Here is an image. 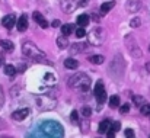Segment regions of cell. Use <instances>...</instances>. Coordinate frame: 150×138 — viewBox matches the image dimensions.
<instances>
[{
    "instance_id": "cell-1",
    "label": "cell",
    "mask_w": 150,
    "mask_h": 138,
    "mask_svg": "<svg viewBox=\"0 0 150 138\" xmlns=\"http://www.w3.org/2000/svg\"><path fill=\"white\" fill-rule=\"evenodd\" d=\"M69 86L76 90V92H82L86 93L91 89V77L85 73H79V74H74L70 80H69Z\"/></svg>"
},
{
    "instance_id": "cell-2",
    "label": "cell",
    "mask_w": 150,
    "mask_h": 138,
    "mask_svg": "<svg viewBox=\"0 0 150 138\" xmlns=\"http://www.w3.org/2000/svg\"><path fill=\"white\" fill-rule=\"evenodd\" d=\"M22 52H23L26 57L34 58V60H44V58H45V54L35 45L34 42H31V41L23 42V45H22Z\"/></svg>"
},
{
    "instance_id": "cell-3",
    "label": "cell",
    "mask_w": 150,
    "mask_h": 138,
    "mask_svg": "<svg viewBox=\"0 0 150 138\" xmlns=\"http://www.w3.org/2000/svg\"><path fill=\"white\" fill-rule=\"evenodd\" d=\"M124 67H125V64H124V61H122V57L118 54V55L112 60V63H111V65H109V74H111L112 77H115V79H120V77L122 76V73H124Z\"/></svg>"
},
{
    "instance_id": "cell-4",
    "label": "cell",
    "mask_w": 150,
    "mask_h": 138,
    "mask_svg": "<svg viewBox=\"0 0 150 138\" xmlns=\"http://www.w3.org/2000/svg\"><path fill=\"white\" fill-rule=\"evenodd\" d=\"M88 41H89V44H92V45H96L99 46L103 44V41H105V37H106V34H105V31L102 29V28H93L89 34H88Z\"/></svg>"
},
{
    "instance_id": "cell-5",
    "label": "cell",
    "mask_w": 150,
    "mask_h": 138,
    "mask_svg": "<svg viewBox=\"0 0 150 138\" xmlns=\"http://www.w3.org/2000/svg\"><path fill=\"white\" fill-rule=\"evenodd\" d=\"M125 46H127V49H128L131 57H134V58H140L142 57V49H140V46H139L137 41L134 39L133 35H127L125 37Z\"/></svg>"
},
{
    "instance_id": "cell-6",
    "label": "cell",
    "mask_w": 150,
    "mask_h": 138,
    "mask_svg": "<svg viewBox=\"0 0 150 138\" xmlns=\"http://www.w3.org/2000/svg\"><path fill=\"white\" fill-rule=\"evenodd\" d=\"M42 130H44V131H50V132H47V135H51V137H54V135L61 137V135H63V128H61V125H58V124H55V122H47V124H44V125H42Z\"/></svg>"
},
{
    "instance_id": "cell-7",
    "label": "cell",
    "mask_w": 150,
    "mask_h": 138,
    "mask_svg": "<svg viewBox=\"0 0 150 138\" xmlns=\"http://www.w3.org/2000/svg\"><path fill=\"white\" fill-rule=\"evenodd\" d=\"M79 6V0H63L61 1V9L66 13H71L76 10V7Z\"/></svg>"
},
{
    "instance_id": "cell-8",
    "label": "cell",
    "mask_w": 150,
    "mask_h": 138,
    "mask_svg": "<svg viewBox=\"0 0 150 138\" xmlns=\"http://www.w3.org/2000/svg\"><path fill=\"white\" fill-rule=\"evenodd\" d=\"M125 9L130 13H137L142 9V0H127L125 1Z\"/></svg>"
},
{
    "instance_id": "cell-9",
    "label": "cell",
    "mask_w": 150,
    "mask_h": 138,
    "mask_svg": "<svg viewBox=\"0 0 150 138\" xmlns=\"http://www.w3.org/2000/svg\"><path fill=\"white\" fill-rule=\"evenodd\" d=\"M28 115H29V109L28 108H22V109L15 111L12 113V119H15V121H23Z\"/></svg>"
},
{
    "instance_id": "cell-10",
    "label": "cell",
    "mask_w": 150,
    "mask_h": 138,
    "mask_svg": "<svg viewBox=\"0 0 150 138\" xmlns=\"http://www.w3.org/2000/svg\"><path fill=\"white\" fill-rule=\"evenodd\" d=\"M15 23H16L15 15H7V16H4L3 20H1V25H3L6 29H12V28L15 26Z\"/></svg>"
},
{
    "instance_id": "cell-11",
    "label": "cell",
    "mask_w": 150,
    "mask_h": 138,
    "mask_svg": "<svg viewBox=\"0 0 150 138\" xmlns=\"http://www.w3.org/2000/svg\"><path fill=\"white\" fill-rule=\"evenodd\" d=\"M16 28H18L19 32H25V31L28 29V16H26V15H22V16L18 19Z\"/></svg>"
},
{
    "instance_id": "cell-12",
    "label": "cell",
    "mask_w": 150,
    "mask_h": 138,
    "mask_svg": "<svg viewBox=\"0 0 150 138\" xmlns=\"http://www.w3.org/2000/svg\"><path fill=\"white\" fill-rule=\"evenodd\" d=\"M32 18H34V20H35L41 28H44V29H45V28H48V22L45 20V18H44L40 12H34V13H32Z\"/></svg>"
},
{
    "instance_id": "cell-13",
    "label": "cell",
    "mask_w": 150,
    "mask_h": 138,
    "mask_svg": "<svg viewBox=\"0 0 150 138\" xmlns=\"http://www.w3.org/2000/svg\"><path fill=\"white\" fill-rule=\"evenodd\" d=\"M86 48H88V44H85V42H76V44H71V46H70V52H71V54L83 52Z\"/></svg>"
},
{
    "instance_id": "cell-14",
    "label": "cell",
    "mask_w": 150,
    "mask_h": 138,
    "mask_svg": "<svg viewBox=\"0 0 150 138\" xmlns=\"http://www.w3.org/2000/svg\"><path fill=\"white\" fill-rule=\"evenodd\" d=\"M64 67L69 70H76L79 67V61H76L74 58H66L64 60Z\"/></svg>"
},
{
    "instance_id": "cell-15",
    "label": "cell",
    "mask_w": 150,
    "mask_h": 138,
    "mask_svg": "<svg viewBox=\"0 0 150 138\" xmlns=\"http://www.w3.org/2000/svg\"><path fill=\"white\" fill-rule=\"evenodd\" d=\"M114 6H115V1H106V3H102V6H100V15H102V16L106 15Z\"/></svg>"
},
{
    "instance_id": "cell-16",
    "label": "cell",
    "mask_w": 150,
    "mask_h": 138,
    "mask_svg": "<svg viewBox=\"0 0 150 138\" xmlns=\"http://www.w3.org/2000/svg\"><path fill=\"white\" fill-rule=\"evenodd\" d=\"M76 23H77L79 26H86V25L89 23V15H86V13L79 15L77 19H76Z\"/></svg>"
},
{
    "instance_id": "cell-17",
    "label": "cell",
    "mask_w": 150,
    "mask_h": 138,
    "mask_svg": "<svg viewBox=\"0 0 150 138\" xmlns=\"http://www.w3.org/2000/svg\"><path fill=\"white\" fill-rule=\"evenodd\" d=\"M0 46H1L4 51H7V52H12L13 48H15L13 42H12V41H7V39H1V41H0Z\"/></svg>"
},
{
    "instance_id": "cell-18",
    "label": "cell",
    "mask_w": 150,
    "mask_h": 138,
    "mask_svg": "<svg viewBox=\"0 0 150 138\" xmlns=\"http://www.w3.org/2000/svg\"><path fill=\"white\" fill-rule=\"evenodd\" d=\"M57 45H58L60 49H66V48L69 46V39H67V37H66V35L58 37V38H57Z\"/></svg>"
},
{
    "instance_id": "cell-19",
    "label": "cell",
    "mask_w": 150,
    "mask_h": 138,
    "mask_svg": "<svg viewBox=\"0 0 150 138\" xmlns=\"http://www.w3.org/2000/svg\"><path fill=\"white\" fill-rule=\"evenodd\" d=\"M73 31H74V25H73V23H66V25L61 26V32H63V35H66V37H69Z\"/></svg>"
},
{
    "instance_id": "cell-20",
    "label": "cell",
    "mask_w": 150,
    "mask_h": 138,
    "mask_svg": "<svg viewBox=\"0 0 150 138\" xmlns=\"http://www.w3.org/2000/svg\"><path fill=\"white\" fill-rule=\"evenodd\" d=\"M4 74L6 76H9V77H13L15 74H16V68H15V65H12V64H7V65H4Z\"/></svg>"
},
{
    "instance_id": "cell-21",
    "label": "cell",
    "mask_w": 150,
    "mask_h": 138,
    "mask_svg": "<svg viewBox=\"0 0 150 138\" xmlns=\"http://www.w3.org/2000/svg\"><path fill=\"white\" fill-rule=\"evenodd\" d=\"M95 97H96V102H98V105H103L105 103V100H106V92L105 90H102L99 93H95Z\"/></svg>"
},
{
    "instance_id": "cell-22",
    "label": "cell",
    "mask_w": 150,
    "mask_h": 138,
    "mask_svg": "<svg viewBox=\"0 0 150 138\" xmlns=\"http://www.w3.org/2000/svg\"><path fill=\"white\" fill-rule=\"evenodd\" d=\"M109 127H111V121H108V119L102 121V122L99 124V134H105V132L108 131Z\"/></svg>"
},
{
    "instance_id": "cell-23",
    "label": "cell",
    "mask_w": 150,
    "mask_h": 138,
    "mask_svg": "<svg viewBox=\"0 0 150 138\" xmlns=\"http://www.w3.org/2000/svg\"><path fill=\"white\" fill-rule=\"evenodd\" d=\"M120 106V96L114 94L109 97V108H118Z\"/></svg>"
},
{
    "instance_id": "cell-24",
    "label": "cell",
    "mask_w": 150,
    "mask_h": 138,
    "mask_svg": "<svg viewBox=\"0 0 150 138\" xmlns=\"http://www.w3.org/2000/svg\"><path fill=\"white\" fill-rule=\"evenodd\" d=\"M89 61L93 64H102L105 61V58H103V55H92V57H89Z\"/></svg>"
},
{
    "instance_id": "cell-25",
    "label": "cell",
    "mask_w": 150,
    "mask_h": 138,
    "mask_svg": "<svg viewBox=\"0 0 150 138\" xmlns=\"http://www.w3.org/2000/svg\"><path fill=\"white\" fill-rule=\"evenodd\" d=\"M140 112H142V115L149 116V113H150V105L149 103H143V105L140 106Z\"/></svg>"
},
{
    "instance_id": "cell-26",
    "label": "cell",
    "mask_w": 150,
    "mask_h": 138,
    "mask_svg": "<svg viewBox=\"0 0 150 138\" xmlns=\"http://www.w3.org/2000/svg\"><path fill=\"white\" fill-rule=\"evenodd\" d=\"M133 102H134L137 106H142L143 103H146V100H144L143 96H133Z\"/></svg>"
},
{
    "instance_id": "cell-27",
    "label": "cell",
    "mask_w": 150,
    "mask_h": 138,
    "mask_svg": "<svg viewBox=\"0 0 150 138\" xmlns=\"http://www.w3.org/2000/svg\"><path fill=\"white\" fill-rule=\"evenodd\" d=\"M140 25H142L140 18H133V19L130 20V26H131V28H139Z\"/></svg>"
},
{
    "instance_id": "cell-28",
    "label": "cell",
    "mask_w": 150,
    "mask_h": 138,
    "mask_svg": "<svg viewBox=\"0 0 150 138\" xmlns=\"http://www.w3.org/2000/svg\"><path fill=\"white\" fill-rule=\"evenodd\" d=\"M80 112H82V115H83L85 118H89V116H91V113H92V109H91L89 106H83Z\"/></svg>"
},
{
    "instance_id": "cell-29",
    "label": "cell",
    "mask_w": 150,
    "mask_h": 138,
    "mask_svg": "<svg viewBox=\"0 0 150 138\" xmlns=\"http://www.w3.org/2000/svg\"><path fill=\"white\" fill-rule=\"evenodd\" d=\"M85 35H86V32H85L83 26H80V28H77V29H76V37H77V38H83Z\"/></svg>"
},
{
    "instance_id": "cell-30",
    "label": "cell",
    "mask_w": 150,
    "mask_h": 138,
    "mask_svg": "<svg viewBox=\"0 0 150 138\" xmlns=\"http://www.w3.org/2000/svg\"><path fill=\"white\" fill-rule=\"evenodd\" d=\"M120 112L122 113V115H125V113H128L130 112V105L128 103H124L121 108H120Z\"/></svg>"
},
{
    "instance_id": "cell-31",
    "label": "cell",
    "mask_w": 150,
    "mask_h": 138,
    "mask_svg": "<svg viewBox=\"0 0 150 138\" xmlns=\"http://www.w3.org/2000/svg\"><path fill=\"white\" fill-rule=\"evenodd\" d=\"M70 118H71V122H73V124H79V119H77V111H73Z\"/></svg>"
},
{
    "instance_id": "cell-32",
    "label": "cell",
    "mask_w": 150,
    "mask_h": 138,
    "mask_svg": "<svg viewBox=\"0 0 150 138\" xmlns=\"http://www.w3.org/2000/svg\"><path fill=\"white\" fill-rule=\"evenodd\" d=\"M44 80H47V82H51V83H54L55 82V77L51 74V73H47L45 76H44Z\"/></svg>"
},
{
    "instance_id": "cell-33",
    "label": "cell",
    "mask_w": 150,
    "mask_h": 138,
    "mask_svg": "<svg viewBox=\"0 0 150 138\" xmlns=\"http://www.w3.org/2000/svg\"><path fill=\"white\" fill-rule=\"evenodd\" d=\"M124 135H125V137H128V138H133L134 137V131H133L131 128H127V130L124 131Z\"/></svg>"
},
{
    "instance_id": "cell-34",
    "label": "cell",
    "mask_w": 150,
    "mask_h": 138,
    "mask_svg": "<svg viewBox=\"0 0 150 138\" xmlns=\"http://www.w3.org/2000/svg\"><path fill=\"white\" fill-rule=\"evenodd\" d=\"M105 134H106V135H108V137H109V138H112V137H114V135H115V131L112 130V127H109V128H108V131H106Z\"/></svg>"
},
{
    "instance_id": "cell-35",
    "label": "cell",
    "mask_w": 150,
    "mask_h": 138,
    "mask_svg": "<svg viewBox=\"0 0 150 138\" xmlns=\"http://www.w3.org/2000/svg\"><path fill=\"white\" fill-rule=\"evenodd\" d=\"M60 25H61V22H60L58 19H55V20H52V23H51V26H52V28H58Z\"/></svg>"
},
{
    "instance_id": "cell-36",
    "label": "cell",
    "mask_w": 150,
    "mask_h": 138,
    "mask_svg": "<svg viewBox=\"0 0 150 138\" xmlns=\"http://www.w3.org/2000/svg\"><path fill=\"white\" fill-rule=\"evenodd\" d=\"M111 127H112V130L117 132L118 130H120V122H115V124H111Z\"/></svg>"
},
{
    "instance_id": "cell-37",
    "label": "cell",
    "mask_w": 150,
    "mask_h": 138,
    "mask_svg": "<svg viewBox=\"0 0 150 138\" xmlns=\"http://www.w3.org/2000/svg\"><path fill=\"white\" fill-rule=\"evenodd\" d=\"M88 3H89V0H79V6H82V7L88 6Z\"/></svg>"
},
{
    "instance_id": "cell-38",
    "label": "cell",
    "mask_w": 150,
    "mask_h": 138,
    "mask_svg": "<svg viewBox=\"0 0 150 138\" xmlns=\"http://www.w3.org/2000/svg\"><path fill=\"white\" fill-rule=\"evenodd\" d=\"M146 70L150 73V63H147V64H146Z\"/></svg>"
},
{
    "instance_id": "cell-39",
    "label": "cell",
    "mask_w": 150,
    "mask_h": 138,
    "mask_svg": "<svg viewBox=\"0 0 150 138\" xmlns=\"http://www.w3.org/2000/svg\"><path fill=\"white\" fill-rule=\"evenodd\" d=\"M0 99H3V90H1V87H0Z\"/></svg>"
},
{
    "instance_id": "cell-40",
    "label": "cell",
    "mask_w": 150,
    "mask_h": 138,
    "mask_svg": "<svg viewBox=\"0 0 150 138\" xmlns=\"http://www.w3.org/2000/svg\"><path fill=\"white\" fill-rule=\"evenodd\" d=\"M149 51H150V45H149Z\"/></svg>"
},
{
    "instance_id": "cell-41",
    "label": "cell",
    "mask_w": 150,
    "mask_h": 138,
    "mask_svg": "<svg viewBox=\"0 0 150 138\" xmlns=\"http://www.w3.org/2000/svg\"><path fill=\"white\" fill-rule=\"evenodd\" d=\"M149 116H150V113H149Z\"/></svg>"
}]
</instances>
